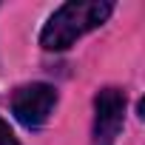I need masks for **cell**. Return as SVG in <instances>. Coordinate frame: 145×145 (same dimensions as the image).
Here are the masks:
<instances>
[{
	"label": "cell",
	"instance_id": "6da1fadb",
	"mask_svg": "<svg viewBox=\"0 0 145 145\" xmlns=\"http://www.w3.org/2000/svg\"><path fill=\"white\" fill-rule=\"evenodd\" d=\"M114 12V3H100V0H71L63 3L48 23L40 31V46L46 51H65L74 46L83 34L100 29Z\"/></svg>",
	"mask_w": 145,
	"mask_h": 145
},
{
	"label": "cell",
	"instance_id": "7a4b0ae2",
	"mask_svg": "<svg viewBox=\"0 0 145 145\" xmlns=\"http://www.w3.org/2000/svg\"><path fill=\"white\" fill-rule=\"evenodd\" d=\"M54 105H57L54 86H48V83H31V86L17 88V94L12 100V114L26 128H40L54 114Z\"/></svg>",
	"mask_w": 145,
	"mask_h": 145
},
{
	"label": "cell",
	"instance_id": "3957f363",
	"mask_svg": "<svg viewBox=\"0 0 145 145\" xmlns=\"http://www.w3.org/2000/svg\"><path fill=\"white\" fill-rule=\"evenodd\" d=\"M125 122V94L120 88H103L94 97V145H114Z\"/></svg>",
	"mask_w": 145,
	"mask_h": 145
},
{
	"label": "cell",
	"instance_id": "277c9868",
	"mask_svg": "<svg viewBox=\"0 0 145 145\" xmlns=\"http://www.w3.org/2000/svg\"><path fill=\"white\" fill-rule=\"evenodd\" d=\"M0 145H20V142H17V137H14V131L9 128V122H6V120H0Z\"/></svg>",
	"mask_w": 145,
	"mask_h": 145
}]
</instances>
